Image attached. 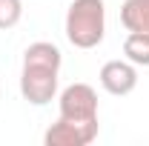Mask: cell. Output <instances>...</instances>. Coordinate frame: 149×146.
<instances>
[{
	"instance_id": "1",
	"label": "cell",
	"mask_w": 149,
	"mask_h": 146,
	"mask_svg": "<svg viewBox=\"0 0 149 146\" xmlns=\"http://www.w3.org/2000/svg\"><path fill=\"white\" fill-rule=\"evenodd\" d=\"M60 63L63 55L55 43L37 40L23 52V72H20V95L32 106H46L57 95L60 83Z\"/></svg>"
},
{
	"instance_id": "2",
	"label": "cell",
	"mask_w": 149,
	"mask_h": 146,
	"mask_svg": "<svg viewBox=\"0 0 149 146\" xmlns=\"http://www.w3.org/2000/svg\"><path fill=\"white\" fill-rule=\"evenodd\" d=\"M106 35L103 0H72L66 12V40L74 49H95Z\"/></svg>"
},
{
	"instance_id": "3",
	"label": "cell",
	"mask_w": 149,
	"mask_h": 146,
	"mask_svg": "<svg viewBox=\"0 0 149 146\" xmlns=\"http://www.w3.org/2000/svg\"><path fill=\"white\" fill-rule=\"evenodd\" d=\"M60 117L74 123H97V92L89 83H72L60 92Z\"/></svg>"
},
{
	"instance_id": "4",
	"label": "cell",
	"mask_w": 149,
	"mask_h": 146,
	"mask_svg": "<svg viewBox=\"0 0 149 146\" xmlns=\"http://www.w3.org/2000/svg\"><path fill=\"white\" fill-rule=\"evenodd\" d=\"M95 138H97V123H74L66 117H57V123H52L43 135L49 146H89Z\"/></svg>"
},
{
	"instance_id": "5",
	"label": "cell",
	"mask_w": 149,
	"mask_h": 146,
	"mask_svg": "<svg viewBox=\"0 0 149 146\" xmlns=\"http://www.w3.org/2000/svg\"><path fill=\"white\" fill-rule=\"evenodd\" d=\"M97 77H100V86L109 95H118V97L129 95L138 86V69H135L132 60H109V63H103Z\"/></svg>"
},
{
	"instance_id": "6",
	"label": "cell",
	"mask_w": 149,
	"mask_h": 146,
	"mask_svg": "<svg viewBox=\"0 0 149 146\" xmlns=\"http://www.w3.org/2000/svg\"><path fill=\"white\" fill-rule=\"evenodd\" d=\"M120 23L126 32H149V0H126L120 6Z\"/></svg>"
},
{
	"instance_id": "7",
	"label": "cell",
	"mask_w": 149,
	"mask_h": 146,
	"mask_svg": "<svg viewBox=\"0 0 149 146\" xmlns=\"http://www.w3.org/2000/svg\"><path fill=\"white\" fill-rule=\"evenodd\" d=\"M123 55L135 66H149V32H129L123 40Z\"/></svg>"
},
{
	"instance_id": "8",
	"label": "cell",
	"mask_w": 149,
	"mask_h": 146,
	"mask_svg": "<svg viewBox=\"0 0 149 146\" xmlns=\"http://www.w3.org/2000/svg\"><path fill=\"white\" fill-rule=\"evenodd\" d=\"M23 17V3L20 0H0V29H12Z\"/></svg>"
}]
</instances>
